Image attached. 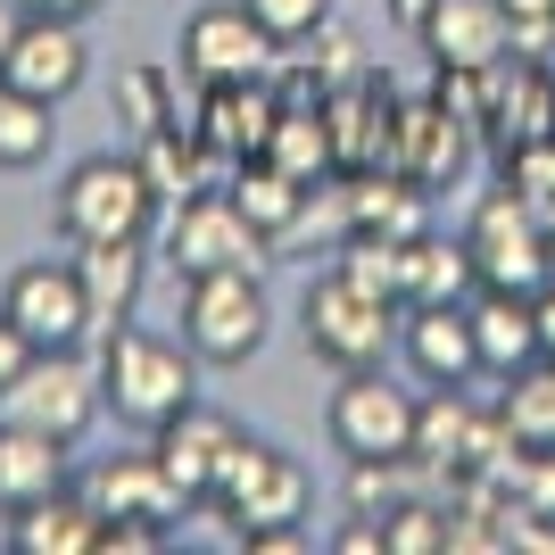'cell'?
I'll return each instance as SVG.
<instances>
[{"label": "cell", "instance_id": "1", "mask_svg": "<svg viewBox=\"0 0 555 555\" xmlns=\"http://www.w3.org/2000/svg\"><path fill=\"white\" fill-rule=\"evenodd\" d=\"M100 398H108V415L125 431H158L166 415H183L199 398V357H191V340L116 324L100 332Z\"/></svg>", "mask_w": 555, "mask_h": 555}, {"label": "cell", "instance_id": "2", "mask_svg": "<svg viewBox=\"0 0 555 555\" xmlns=\"http://www.w3.org/2000/svg\"><path fill=\"white\" fill-rule=\"evenodd\" d=\"M158 216V191L141 175V158H75L59 199H50V224L67 232L75 249H92V241H141Z\"/></svg>", "mask_w": 555, "mask_h": 555}, {"label": "cell", "instance_id": "3", "mask_svg": "<svg viewBox=\"0 0 555 555\" xmlns=\"http://www.w3.org/2000/svg\"><path fill=\"white\" fill-rule=\"evenodd\" d=\"M208 506L232 522V539H249V531H274V522H307L315 481H307V464L291 456V448L241 431V448L224 456V473H216V489H208Z\"/></svg>", "mask_w": 555, "mask_h": 555}, {"label": "cell", "instance_id": "4", "mask_svg": "<svg viewBox=\"0 0 555 555\" xmlns=\"http://www.w3.org/2000/svg\"><path fill=\"white\" fill-rule=\"evenodd\" d=\"M398 315H406L398 299H373V291H357L340 266H332V274H315V282H307V299H299L307 348H315L332 373L382 365V357L398 348Z\"/></svg>", "mask_w": 555, "mask_h": 555}, {"label": "cell", "instance_id": "5", "mask_svg": "<svg viewBox=\"0 0 555 555\" xmlns=\"http://www.w3.org/2000/svg\"><path fill=\"white\" fill-rule=\"evenodd\" d=\"M274 332V299H266V282L257 266H232V274H199L183 291V340L199 365H249L257 348Z\"/></svg>", "mask_w": 555, "mask_h": 555}, {"label": "cell", "instance_id": "6", "mask_svg": "<svg viewBox=\"0 0 555 555\" xmlns=\"http://www.w3.org/2000/svg\"><path fill=\"white\" fill-rule=\"evenodd\" d=\"M464 249H473V274L481 291H539L555 274V249H547V224L522 191H481L473 199V224H464Z\"/></svg>", "mask_w": 555, "mask_h": 555}, {"label": "cell", "instance_id": "7", "mask_svg": "<svg viewBox=\"0 0 555 555\" xmlns=\"http://www.w3.org/2000/svg\"><path fill=\"white\" fill-rule=\"evenodd\" d=\"M108 415V398H100V365H83L75 348H34V365L0 390V423H34L50 440H83L92 423Z\"/></svg>", "mask_w": 555, "mask_h": 555}, {"label": "cell", "instance_id": "8", "mask_svg": "<svg viewBox=\"0 0 555 555\" xmlns=\"http://www.w3.org/2000/svg\"><path fill=\"white\" fill-rule=\"evenodd\" d=\"M266 249H274V241L241 216V199H232L224 183L175 199V216H166V266H175V282L232 274V266H266Z\"/></svg>", "mask_w": 555, "mask_h": 555}, {"label": "cell", "instance_id": "9", "mask_svg": "<svg viewBox=\"0 0 555 555\" xmlns=\"http://www.w3.org/2000/svg\"><path fill=\"white\" fill-rule=\"evenodd\" d=\"M415 390H398L382 365L340 373V390L324 406V431L340 456H415Z\"/></svg>", "mask_w": 555, "mask_h": 555}, {"label": "cell", "instance_id": "10", "mask_svg": "<svg viewBox=\"0 0 555 555\" xmlns=\"http://www.w3.org/2000/svg\"><path fill=\"white\" fill-rule=\"evenodd\" d=\"M274 34L249 17V0H216V9H191L183 17V75L199 83V92H216V83H266L274 75Z\"/></svg>", "mask_w": 555, "mask_h": 555}, {"label": "cell", "instance_id": "11", "mask_svg": "<svg viewBox=\"0 0 555 555\" xmlns=\"http://www.w3.org/2000/svg\"><path fill=\"white\" fill-rule=\"evenodd\" d=\"M0 315L34 348H83L92 340V299H83L75 257H34V266H17L9 291H0Z\"/></svg>", "mask_w": 555, "mask_h": 555}, {"label": "cell", "instance_id": "12", "mask_svg": "<svg viewBox=\"0 0 555 555\" xmlns=\"http://www.w3.org/2000/svg\"><path fill=\"white\" fill-rule=\"evenodd\" d=\"M0 75L17 83V92L34 100H59L83 92V75H92V42H83V17H42V9H25L17 42H9V59H0Z\"/></svg>", "mask_w": 555, "mask_h": 555}, {"label": "cell", "instance_id": "13", "mask_svg": "<svg viewBox=\"0 0 555 555\" xmlns=\"http://www.w3.org/2000/svg\"><path fill=\"white\" fill-rule=\"evenodd\" d=\"M398 357L423 390H464L481 373V340H473V307L440 299V307H406L398 315Z\"/></svg>", "mask_w": 555, "mask_h": 555}, {"label": "cell", "instance_id": "14", "mask_svg": "<svg viewBox=\"0 0 555 555\" xmlns=\"http://www.w3.org/2000/svg\"><path fill=\"white\" fill-rule=\"evenodd\" d=\"M232 448H241V423H232L224 406H208V398H191L183 415H166L158 431H150V456L166 464V481L183 489L191 506H208V489H216Z\"/></svg>", "mask_w": 555, "mask_h": 555}, {"label": "cell", "instance_id": "15", "mask_svg": "<svg viewBox=\"0 0 555 555\" xmlns=\"http://www.w3.org/2000/svg\"><path fill=\"white\" fill-rule=\"evenodd\" d=\"M415 42L431 50L440 75H481L498 59H514V17H506V0H431Z\"/></svg>", "mask_w": 555, "mask_h": 555}, {"label": "cell", "instance_id": "16", "mask_svg": "<svg viewBox=\"0 0 555 555\" xmlns=\"http://www.w3.org/2000/svg\"><path fill=\"white\" fill-rule=\"evenodd\" d=\"M83 498L100 506V522H175V514L191 506L183 489L166 481L158 456H116V464H100L92 481H83Z\"/></svg>", "mask_w": 555, "mask_h": 555}, {"label": "cell", "instance_id": "17", "mask_svg": "<svg viewBox=\"0 0 555 555\" xmlns=\"http://www.w3.org/2000/svg\"><path fill=\"white\" fill-rule=\"evenodd\" d=\"M481 133H498V150H506V141H531V133H555V75H547V59H498V67H489Z\"/></svg>", "mask_w": 555, "mask_h": 555}, {"label": "cell", "instance_id": "18", "mask_svg": "<svg viewBox=\"0 0 555 555\" xmlns=\"http://www.w3.org/2000/svg\"><path fill=\"white\" fill-rule=\"evenodd\" d=\"M92 547H100V506L75 481L9 514V555H92Z\"/></svg>", "mask_w": 555, "mask_h": 555}, {"label": "cell", "instance_id": "19", "mask_svg": "<svg viewBox=\"0 0 555 555\" xmlns=\"http://www.w3.org/2000/svg\"><path fill=\"white\" fill-rule=\"evenodd\" d=\"M464 133H473V125H464L448 100H431V108H406V116L390 125V158H398V175H415L423 191H431V183H456V175H464Z\"/></svg>", "mask_w": 555, "mask_h": 555}, {"label": "cell", "instance_id": "20", "mask_svg": "<svg viewBox=\"0 0 555 555\" xmlns=\"http://www.w3.org/2000/svg\"><path fill=\"white\" fill-rule=\"evenodd\" d=\"M473 340H481V373H489V382H506V373L539 365L547 348H539V307H531V291H481V299H473Z\"/></svg>", "mask_w": 555, "mask_h": 555}, {"label": "cell", "instance_id": "21", "mask_svg": "<svg viewBox=\"0 0 555 555\" xmlns=\"http://www.w3.org/2000/svg\"><path fill=\"white\" fill-rule=\"evenodd\" d=\"M75 274H83V299H92V332H116V324H133V307H141L150 249L141 241H92V249H75Z\"/></svg>", "mask_w": 555, "mask_h": 555}, {"label": "cell", "instance_id": "22", "mask_svg": "<svg viewBox=\"0 0 555 555\" xmlns=\"http://www.w3.org/2000/svg\"><path fill=\"white\" fill-rule=\"evenodd\" d=\"M67 440H50V431H34V423H0V514L34 506V498H50V489H67Z\"/></svg>", "mask_w": 555, "mask_h": 555}, {"label": "cell", "instance_id": "23", "mask_svg": "<svg viewBox=\"0 0 555 555\" xmlns=\"http://www.w3.org/2000/svg\"><path fill=\"white\" fill-rule=\"evenodd\" d=\"M348 232H373V241H423L431 208H423L415 175H348Z\"/></svg>", "mask_w": 555, "mask_h": 555}, {"label": "cell", "instance_id": "24", "mask_svg": "<svg viewBox=\"0 0 555 555\" xmlns=\"http://www.w3.org/2000/svg\"><path fill=\"white\" fill-rule=\"evenodd\" d=\"M224 191L241 199V216H249V224L266 232V241H291V232L307 224V199H315V191H307L299 175H282L274 158H241Z\"/></svg>", "mask_w": 555, "mask_h": 555}, {"label": "cell", "instance_id": "25", "mask_svg": "<svg viewBox=\"0 0 555 555\" xmlns=\"http://www.w3.org/2000/svg\"><path fill=\"white\" fill-rule=\"evenodd\" d=\"M257 158H274L282 175H299L307 191H315V183H332V175H340V158H332L324 100H315V108H299V100H291V108L274 116V133H266V150H257Z\"/></svg>", "mask_w": 555, "mask_h": 555}, {"label": "cell", "instance_id": "26", "mask_svg": "<svg viewBox=\"0 0 555 555\" xmlns=\"http://www.w3.org/2000/svg\"><path fill=\"white\" fill-rule=\"evenodd\" d=\"M473 291H481V274H473V249H464V241H440V232L406 241V307L473 299Z\"/></svg>", "mask_w": 555, "mask_h": 555}, {"label": "cell", "instance_id": "27", "mask_svg": "<svg viewBox=\"0 0 555 555\" xmlns=\"http://www.w3.org/2000/svg\"><path fill=\"white\" fill-rule=\"evenodd\" d=\"M50 100L17 92L9 75H0V175H25V166H42L50 158Z\"/></svg>", "mask_w": 555, "mask_h": 555}, {"label": "cell", "instance_id": "28", "mask_svg": "<svg viewBox=\"0 0 555 555\" xmlns=\"http://www.w3.org/2000/svg\"><path fill=\"white\" fill-rule=\"evenodd\" d=\"M498 415H506V431H514L522 448H555V357H539V365L506 373Z\"/></svg>", "mask_w": 555, "mask_h": 555}, {"label": "cell", "instance_id": "29", "mask_svg": "<svg viewBox=\"0 0 555 555\" xmlns=\"http://www.w3.org/2000/svg\"><path fill=\"white\" fill-rule=\"evenodd\" d=\"M340 274L357 282V291H373V299H398V307H406V241H373V232H348Z\"/></svg>", "mask_w": 555, "mask_h": 555}, {"label": "cell", "instance_id": "30", "mask_svg": "<svg viewBox=\"0 0 555 555\" xmlns=\"http://www.w3.org/2000/svg\"><path fill=\"white\" fill-rule=\"evenodd\" d=\"M382 555H448V506L398 498V506L382 514Z\"/></svg>", "mask_w": 555, "mask_h": 555}, {"label": "cell", "instance_id": "31", "mask_svg": "<svg viewBox=\"0 0 555 555\" xmlns=\"http://www.w3.org/2000/svg\"><path fill=\"white\" fill-rule=\"evenodd\" d=\"M498 183H506V191H522L531 208H547V199H555V133L506 141V150H498Z\"/></svg>", "mask_w": 555, "mask_h": 555}, {"label": "cell", "instance_id": "32", "mask_svg": "<svg viewBox=\"0 0 555 555\" xmlns=\"http://www.w3.org/2000/svg\"><path fill=\"white\" fill-rule=\"evenodd\" d=\"M116 100H125V125H133V133L183 125V116H175V75H166V67H125V75H116Z\"/></svg>", "mask_w": 555, "mask_h": 555}, {"label": "cell", "instance_id": "33", "mask_svg": "<svg viewBox=\"0 0 555 555\" xmlns=\"http://www.w3.org/2000/svg\"><path fill=\"white\" fill-rule=\"evenodd\" d=\"M406 464L415 456H348V506L357 514H390L406 498Z\"/></svg>", "mask_w": 555, "mask_h": 555}, {"label": "cell", "instance_id": "34", "mask_svg": "<svg viewBox=\"0 0 555 555\" xmlns=\"http://www.w3.org/2000/svg\"><path fill=\"white\" fill-rule=\"evenodd\" d=\"M249 17L291 50V42H315V34L332 25V0H249Z\"/></svg>", "mask_w": 555, "mask_h": 555}, {"label": "cell", "instance_id": "35", "mask_svg": "<svg viewBox=\"0 0 555 555\" xmlns=\"http://www.w3.org/2000/svg\"><path fill=\"white\" fill-rule=\"evenodd\" d=\"M150 547H166V522H100L92 555H150Z\"/></svg>", "mask_w": 555, "mask_h": 555}, {"label": "cell", "instance_id": "36", "mask_svg": "<svg viewBox=\"0 0 555 555\" xmlns=\"http://www.w3.org/2000/svg\"><path fill=\"white\" fill-rule=\"evenodd\" d=\"M25 365H34V340H25V332L9 324V315H0V390H9V382H17Z\"/></svg>", "mask_w": 555, "mask_h": 555}, {"label": "cell", "instance_id": "37", "mask_svg": "<svg viewBox=\"0 0 555 555\" xmlns=\"http://www.w3.org/2000/svg\"><path fill=\"white\" fill-rule=\"evenodd\" d=\"M332 547H340V555H382V522H373V514H357V522H348Z\"/></svg>", "mask_w": 555, "mask_h": 555}, {"label": "cell", "instance_id": "38", "mask_svg": "<svg viewBox=\"0 0 555 555\" xmlns=\"http://www.w3.org/2000/svg\"><path fill=\"white\" fill-rule=\"evenodd\" d=\"M531 307H539V348L555 357V274H547V282L531 291Z\"/></svg>", "mask_w": 555, "mask_h": 555}, {"label": "cell", "instance_id": "39", "mask_svg": "<svg viewBox=\"0 0 555 555\" xmlns=\"http://www.w3.org/2000/svg\"><path fill=\"white\" fill-rule=\"evenodd\" d=\"M25 9H42V17H92L100 0H25Z\"/></svg>", "mask_w": 555, "mask_h": 555}, {"label": "cell", "instance_id": "40", "mask_svg": "<svg viewBox=\"0 0 555 555\" xmlns=\"http://www.w3.org/2000/svg\"><path fill=\"white\" fill-rule=\"evenodd\" d=\"M17 25H25V0H0V59H9V42H17Z\"/></svg>", "mask_w": 555, "mask_h": 555}, {"label": "cell", "instance_id": "41", "mask_svg": "<svg viewBox=\"0 0 555 555\" xmlns=\"http://www.w3.org/2000/svg\"><path fill=\"white\" fill-rule=\"evenodd\" d=\"M390 17H398V25H406V34H415V25H423V17H431V0H390Z\"/></svg>", "mask_w": 555, "mask_h": 555}, {"label": "cell", "instance_id": "42", "mask_svg": "<svg viewBox=\"0 0 555 555\" xmlns=\"http://www.w3.org/2000/svg\"><path fill=\"white\" fill-rule=\"evenodd\" d=\"M539 224H547V249H555V199H547V208H539Z\"/></svg>", "mask_w": 555, "mask_h": 555}]
</instances>
